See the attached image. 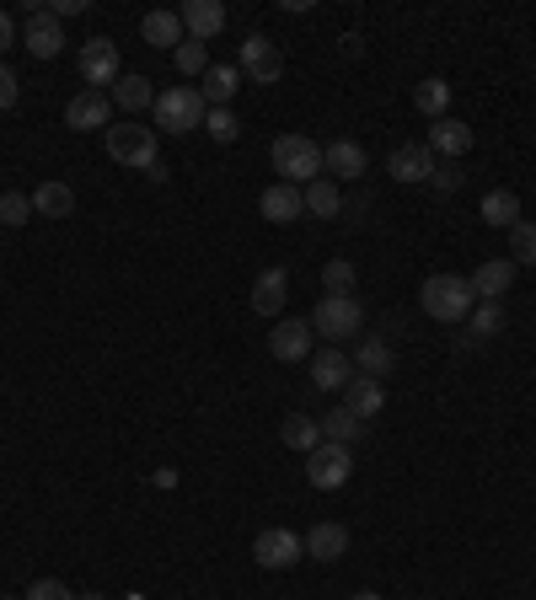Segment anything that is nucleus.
<instances>
[{"label": "nucleus", "instance_id": "nucleus-16", "mask_svg": "<svg viewBox=\"0 0 536 600\" xmlns=\"http://www.w3.org/2000/svg\"><path fill=\"white\" fill-rule=\"evenodd\" d=\"M183 27H188V38H199V44H209L215 33H226V5L220 0H183Z\"/></svg>", "mask_w": 536, "mask_h": 600}, {"label": "nucleus", "instance_id": "nucleus-39", "mask_svg": "<svg viewBox=\"0 0 536 600\" xmlns=\"http://www.w3.org/2000/svg\"><path fill=\"white\" fill-rule=\"evenodd\" d=\"M22 600H75V596H70L60 579H38V585H33V590H27Z\"/></svg>", "mask_w": 536, "mask_h": 600}, {"label": "nucleus", "instance_id": "nucleus-4", "mask_svg": "<svg viewBox=\"0 0 536 600\" xmlns=\"http://www.w3.org/2000/svg\"><path fill=\"white\" fill-rule=\"evenodd\" d=\"M306 322H312V333L328 338V343H349V338L365 328V306L354 295H322Z\"/></svg>", "mask_w": 536, "mask_h": 600}, {"label": "nucleus", "instance_id": "nucleus-45", "mask_svg": "<svg viewBox=\"0 0 536 600\" xmlns=\"http://www.w3.org/2000/svg\"><path fill=\"white\" fill-rule=\"evenodd\" d=\"M75 600H102V596H75Z\"/></svg>", "mask_w": 536, "mask_h": 600}, {"label": "nucleus", "instance_id": "nucleus-42", "mask_svg": "<svg viewBox=\"0 0 536 600\" xmlns=\"http://www.w3.org/2000/svg\"><path fill=\"white\" fill-rule=\"evenodd\" d=\"M16 44V22H11V11H0V54Z\"/></svg>", "mask_w": 536, "mask_h": 600}, {"label": "nucleus", "instance_id": "nucleus-7", "mask_svg": "<svg viewBox=\"0 0 536 600\" xmlns=\"http://www.w3.org/2000/svg\"><path fill=\"white\" fill-rule=\"evenodd\" d=\"M236 70H242L247 81H258V86H273V81L284 75V54L268 44L264 33H247V38H242V54H236Z\"/></svg>", "mask_w": 536, "mask_h": 600}, {"label": "nucleus", "instance_id": "nucleus-27", "mask_svg": "<svg viewBox=\"0 0 536 600\" xmlns=\"http://www.w3.org/2000/svg\"><path fill=\"white\" fill-rule=\"evenodd\" d=\"M279 440L290 445V451H317L322 445V418H306V413H290L284 424H279Z\"/></svg>", "mask_w": 536, "mask_h": 600}, {"label": "nucleus", "instance_id": "nucleus-1", "mask_svg": "<svg viewBox=\"0 0 536 600\" xmlns=\"http://www.w3.org/2000/svg\"><path fill=\"white\" fill-rule=\"evenodd\" d=\"M418 306H424V317H435V322L456 328V322H467V317H472L477 295H472V284L462 279V273H429V279H424V290H418Z\"/></svg>", "mask_w": 536, "mask_h": 600}, {"label": "nucleus", "instance_id": "nucleus-6", "mask_svg": "<svg viewBox=\"0 0 536 600\" xmlns=\"http://www.w3.org/2000/svg\"><path fill=\"white\" fill-rule=\"evenodd\" d=\"M349 472H354V456H349V445H333V440H322L312 456H306V477H312V488L317 493H333L349 482Z\"/></svg>", "mask_w": 536, "mask_h": 600}, {"label": "nucleus", "instance_id": "nucleus-44", "mask_svg": "<svg viewBox=\"0 0 536 600\" xmlns=\"http://www.w3.org/2000/svg\"><path fill=\"white\" fill-rule=\"evenodd\" d=\"M354 600H381V596H376V590H360V596H354Z\"/></svg>", "mask_w": 536, "mask_h": 600}, {"label": "nucleus", "instance_id": "nucleus-40", "mask_svg": "<svg viewBox=\"0 0 536 600\" xmlns=\"http://www.w3.org/2000/svg\"><path fill=\"white\" fill-rule=\"evenodd\" d=\"M5 108H16V70L0 60V113H5Z\"/></svg>", "mask_w": 536, "mask_h": 600}, {"label": "nucleus", "instance_id": "nucleus-13", "mask_svg": "<svg viewBox=\"0 0 536 600\" xmlns=\"http://www.w3.org/2000/svg\"><path fill=\"white\" fill-rule=\"evenodd\" d=\"M349 381H354V359H349L338 343L312 354V387H317V392H343Z\"/></svg>", "mask_w": 536, "mask_h": 600}, {"label": "nucleus", "instance_id": "nucleus-28", "mask_svg": "<svg viewBox=\"0 0 536 600\" xmlns=\"http://www.w3.org/2000/svg\"><path fill=\"white\" fill-rule=\"evenodd\" d=\"M113 108H124V113H145V108H156L150 81H145V75H119V81H113Z\"/></svg>", "mask_w": 536, "mask_h": 600}, {"label": "nucleus", "instance_id": "nucleus-37", "mask_svg": "<svg viewBox=\"0 0 536 600\" xmlns=\"http://www.w3.org/2000/svg\"><path fill=\"white\" fill-rule=\"evenodd\" d=\"M204 130L215 134L220 145H231V139L242 134V124H236V113H231V108H209V113H204Z\"/></svg>", "mask_w": 536, "mask_h": 600}, {"label": "nucleus", "instance_id": "nucleus-26", "mask_svg": "<svg viewBox=\"0 0 536 600\" xmlns=\"http://www.w3.org/2000/svg\"><path fill=\"white\" fill-rule=\"evenodd\" d=\"M33 215H49V220H70L75 215V188L70 183H38V194H33Z\"/></svg>", "mask_w": 536, "mask_h": 600}, {"label": "nucleus", "instance_id": "nucleus-11", "mask_svg": "<svg viewBox=\"0 0 536 600\" xmlns=\"http://www.w3.org/2000/svg\"><path fill=\"white\" fill-rule=\"evenodd\" d=\"M253 558H258L264 568H290V563L306 558V541L295 531H284V526H273V531H264L253 541Z\"/></svg>", "mask_w": 536, "mask_h": 600}, {"label": "nucleus", "instance_id": "nucleus-30", "mask_svg": "<svg viewBox=\"0 0 536 600\" xmlns=\"http://www.w3.org/2000/svg\"><path fill=\"white\" fill-rule=\"evenodd\" d=\"M413 102H418V113L435 124V119H446V108H451V86H446L440 75H429V81L413 86Z\"/></svg>", "mask_w": 536, "mask_h": 600}, {"label": "nucleus", "instance_id": "nucleus-8", "mask_svg": "<svg viewBox=\"0 0 536 600\" xmlns=\"http://www.w3.org/2000/svg\"><path fill=\"white\" fill-rule=\"evenodd\" d=\"M81 81L92 91H102V86L119 81V44L113 38H86L81 44Z\"/></svg>", "mask_w": 536, "mask_h": 600}, {"label": "nucleus", "instance_id": "nucleus-12", "mask_svg": "<svg viewBox=\"0 0 536 600\" xmlns=\"http://www.w3.org/2000/svg\"><path fill=\"white\" fill-rule=\"evenodd\" d=\"M268 354H273L279 365L306 359V354H312V322H306V317H284V322L268 333Z\"/></svg>", "mask_w": 536, "mask_h": 600}, {"label": "nucleus", "instance_id": "nucleus-18", "mask_svg": "<svg viewBox=\"0 0 536 600\" xmlns=\"http://www.w3.org/2000/svg\"><path fill=\"white\" fill-rule=\"evenodd\" d=\"M258 209H264L273 225H290V220H301V215H306V194H301L295 183H273V188H264Z\"/></svg>", "mask_w": 536, "mask_h": 600}, {"label": "nucleus", "instance_id": "nucleus-29", "mask_svg": "<svg viewBox=\"0 0 536 600\" xmlns=\"http://www.w3.org/2000/svg\"><path fill=\"white\" fill-rule=\"evenodd\" d=\"M483 225H499V231H510L515 220H521V199L510 194V188H494V194H483Z\"/></svg>", "mask_w": 536, "mask_h": 600}, {"label": "nucleus", "instance_id": "nucleus-21", "mask_svg": "<svg viewBox=\"0 0 536 600\" xmlns=\"http://www.w3.org/2000/svg\"><path fill=\"white\" fill-rule=\"evenodd\" d=\"M343 407L365 424V418H376V413L387 407V387H381V381H370V376H354V381L343 387Z\"/></svg>", "mask_w": 536, "mask_h": 600}, {"label": "nucleus", "instance_id": "nucleus-32", "mask_svg": "<svg viewBox=\"0 0 536 600\" xmlns=\"http://www.w3.org/2000/svg\"><path fill=\"white\" fill-rule=\"evenodd\" d=\"M360 434H365V424H360V418H354V413H349L343 402H338L333 413L322 418V440H333V445H354Z\"/></svg>", "mask_w": 536, "mask_h": 600}, {"label": "nucleus", "instance_id": "nucleus-38", "mask_svg": "<svg viewBox=\"0 0 536 600\" xmlns=\"http://www.w3.org/2000/svg\"><path fill=\"white\" fill-rule=\"evenodd\" d=\"M27 220H33L27 194H0V225H27Z\"/></svg>", "mask_w": 536, "mask_h": 600}, {"label": "nucleus", "instance_id": "nucleus-15", "mask_svg": "<svg viewBox=\"0 0 536 600\" xmlns=\"http://www.w3.org/2000/svg\"><path fill=\"white\" fill-rule=\"evenodd\" d=\"M365 145H354V139H333V145H322V172H333V183H354V177H365Z\"/></svg>", "mask_w": 536, "mask_h": 600}, {"label": "nucleus", "instance_id": "nucleus-24", "mask_svg": "<svg viewBox=\"0 0 536 600\" xmlns=\"http://www.w3.org/2000/svg\"><path fill=\"white\" fill-rule=\"evenodd\" d=\"M236 91H242V70L236 65H209L204 70V86H199L204 108H231Z\"/></svg>", "mask_w": 536, "mask_h": 600}, {"label": "nucleus", "instance_id": "nucleus-46", "mask_svg": "<svg viewBox=\"0 0 536 600\" xmlns=\"http://www.w3.org/2000/svg\"><path fill=\"white\" fill-rule=\"evenodd\" d=\"M130 600H145V596H130Z\"/></svg>", "mask_w": 536, "mask_h": 600}, {"label": "nucleus", "instance_id": "nucleus-31", "mask_svg": "<svg viewBox=\"0 0 536 600\" xmlns=\"http://www.w3.org/2000/svg\"><path fill=\"white\" fill-rule=\"evenodd\" d=\"M301 194H306V215H317V220H333L338 209H343V194H338L333 177H317V183H306Z\"/></svg>", "mask_w": 536, "mask_h": 600}, {"label": "nucleus", "instance_id": "nucleus-2", "mask_svg": "<svg viewBox=\"0 0 536 600\" xmlns=\"http://www.w3.org/2000/svg\"><path fill=\"white\" fill-rule=\"evenodd\" d=\"M268 156H273V172H279V183H295V188H306V183H317V177H322V145H317L312 134H279Z\"/></svg>", "mask_w": 536, "mask_h": 600}, {"label": "nucleus", "instance_id": "nucleus-35", "mask_svg": "<svg viewBox=\"0 0 536 600\" xmlns=\"http://www.w3.org/2000/svg\"><path fill=\"white\" fill-rule=\"evenodd\" d=\"M510 258L536 268V220H515L510 225Z\"/></svg>", "mask_w": 536, "mask_h": 600}, {"label": "nucleus", "instance_id": "nucleus-20", "mask_svg": "<svg viewBox=\"0 0 536 600\" xmlns=\"http://www.w3.org/2000/svg\"><path fill=\"white\" fill-rule=\"evenodd\" d=\"M467 284L477 301H499V295L515 284V264H510V258H488V264H477V273H472Z\"/></svg>", "mask_w": 536, "mask_h": 600}, {"label": "nucleus", "instance_id": "nucleus-9", "mask_svg": "<svg viewBox=\"0 0 536 600\" xmlns=\"http://www.w3.org/2000/svg\"><path fill=\"white\" fill-rule=\"evenodd\" d=\"M22 44H27V54L33 60H54L60 49H65V27H60V16L44 5V11H33L27 16V27H22Z\"/></svg>", "mask_w": 536, "mask_h": 600}, {"label": "nucleus", "instance_id": "nucleus-10", "mask_svg": "<svg viewBox=\"0 0 536 600\" xmlns=\"http://www.w3.org/2000/svg\"><path fill=\"white\" fill-rule=\"evenodd\" d=\"M108 119H113V97L108 91H75L70 97V108H65V124L70 130H81V134H92V130H108Z\"/></svg>", "mask_w": 536, "mask_h": 600}, {"label": "nucleus", "instance_id": "nucleus-17", "mask_svg": "<svg viewBox=\"0 0 536 600\" xmlns=\"http://www.w3.org/2000/svg\"><path fill=\"white\" fill-rule=\"evenodd\" d=\"M301 541H306V558H312V563H338V558L349 552V526L322 521V526H312Z\"/></svg>", "mask_w": 536, "mask_h": 600}, {"label": "nucleus", "instance_id": "nucleus-23", "mask_svg": "<svg viewBox=\"0 0 536 600\" xmlns=\"http://www.w3.org/2000/svg\"><path fill=\"white\" fill-rule=\"evenodd\" d=\"M392 365H398V348H392L387 338H365V343L354 348V370H360V376H370V381H387V376H392Z\"/></svg>", "mask_w": 536, "mask_h": 600}, {"label": "nucleus", "instance_id": "nucleus-43", "mask_svg": "<svg viewBox=\"0 0 536 600\" xmlns=\"http://www.w3.org/2000/svg\"><path fill=\"white\" fill-rule=\"evenodd\" d=\"M49 11H54V16H81V11H86V0H54Z\"/></svg>", "mask_w": 536, "mask_h": 600}, {"label": "nucleus", "instance_id": "nucleus-3", "mask_svg": "<svg viewBox=\"0 0 536 600\" xmlns=\"http://www.w3.org/2000/svg\"><path fill=\"white\" fill-rule=\"evenodd\" d=\"M156 134H194L204 130V97L199 86H167V91H156Z\"/></svg>", "mask_w": 536, "mask_h": 600}, {"label": "nucleus", "instance_id": "nucleus-14", "mask_svg": "<svg viewBox=\"0 0 536 600\" xmlns=\"http://www.w3.org/2000/svg\"><path fill=\"white\" fill-rule=\"evenodd\" d=\"M387 172H392L398 183H429V177H435V150H429V145H398V150L387 156Z\"/></svg>", "mask_w": 536, "mask_h": 600}, {"label": "nucleus", "instance_id": "nucleus-25", "mask_svg": "<svg viewBox=\"0 0 536 600\" xmlns=\"http://www.w3.org/2000/svg\"><path fill=\"white\" fill-rule=\"evenodd\" d=\"M435 156H467L472 150V124H462V119H435V130H429V139H424Z\"/></svg>", "mask_w": 536, "mask_h": 600}, {"label": "nucleus", "instance_id": "nucleus-41", "mask_svg": "<svg viewBox=\"0 0 536 600\" xmlns=\"http://www.w3.org/2000/svg\"><path fill=\"white\" fill-rule=\"evenodd\" d=\"M429 183H435L440 194H456V188H462V172H440V167H435V177H429Z\"/></svg>", "mask_w": 536, "mask_h": 600}, {"label": "nucleus", "instance_id": "nucleus-5", "mask_svg": "<svg viewBox=\"0 0 536 600\" xmlns=\"http://www.w3.org/2000/svg\"><path fill=\"white\" fill-rule=\"evenodd\" d=\"M156 150H161V139H156V130H145L139 119L119 124V130H108V156H113L119 167H130V172H150V167H161V161H156Z\"/></svg>", "mask_w": 536, "mask_h": 600}, {"label": "nucleus", "instance_id": "nucleus-22", "mask_svg": "<svg viewBox=\"0 0 536 600\" xmlns=\"http://www.w3.org/2000/svg\"><path fill=\"white\" fill-rule=\"evenodd\" d=\"M139 38L150 49H178L183 44V16L178 11H145L139 16Z\"/></svg>", "mask_w": 536, "mask_h": 600}, {"label": "nucleus", "instance_id": "nucleus-34", "mask_svg": "<svg viewBox=\"0 0 536 600\" xmlns=\"http://www.w3.org/2000/svg\"><path fill=\"white\" fill-rule=\"evenodd\" d=\"M172 60H178V75H204V70H209V49H204L199 38H183V44L172 49Z\"/></svg>", "mask_w": 536, "mask_h": 600}, {"label": "nucleus", "instance_id": "nucleus-33", "mask_svg": "<svg viewBox=\"0 0 536 600\" xmlns=\"http://www.w3.org/2000/svg\"><path fill=\"white\" fill-rule=\"evenodd\" d=\"M499 333H504V306H499V301H477V306H472L467 343H483V338H499Z\"/></svg>", "mask_w": 536, "mask_h": 600}, {"label": "nucleus", "instance_id": "nucleus-19", "mask_svg": "<svg viewBox=\"0 0 536 600\" xmlns=\"http://www.w3.org/2000/svg\"><path fill=\"white\" fill-rule=\"evenodd\" d=\"M284 295H290V273L284 268H264L253 279V311L258 317H279L284 311Z\"/></svg>", "mask_w": 536, "mask_h": 600}, {"label": "nucleus", "instance_id": "nucleus-36", "mask_svg": "<svg viewBox=\"0 0 536 600\" xmlns=\"http://www.w3.org/2000/svg\"><path fill=\"white\" fill-rule=\"evenodd\" d=\"M354 279H360V273H354L349 258H333V264L322 268V290H328V295H354Z\"/></svg>", "mask_w": 536, "mask_h": 600}]
</instances>
